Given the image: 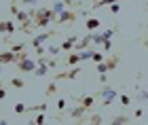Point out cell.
<instances>
[{
	"label": "cell",
	"mask_w": 148,
	"mask_h": 125,
	"mask_svg": "<svg viewBox=\"0 0 148 125\" xmlns=\"http://www.w3.org/2000/svg\"><path fill=\"white\" fill-rule=\"evenodd\" d=\"M87 123H91V125H102V123H104V117H102V115H91V117H87Z\"/></svg>",
	"instance_id": "cell-15"
},
{
	"label": "cell",
	"mask_w": 148,
	"mask_h": 125,
	"mask_svg": "<svg viewBox=\"0 0 148 125\" xmlns=\"http://www.w3.org/2000/svg\"><path fill=\"white\" fill-rule=\"evenodd\" d=\"M21 2H23V0H21ZM11 4H17V0H11Z\"/></svg>",
	"instance_id": "cell-35"
},
{
	"label": "cell",
	"mask_w": 148,
	"mask_h": 125,
	"mask_svg": "<svg viewBox=\"0 0 148 125\" xmlns=\"http://www.w3.org/2000/svg\"><path fill=\"white\" fill-rule=\"evenodd\" d=\"M87 32H95V30H99L102 28V21H99L97 17H87Z\"/></svg>",
	"instance_id": "cell-12"
},
{
	"label": "cell",
	"mask_w": 148,
	"mask_h": 125,
	"mask_svg": "<svg viewBox=\"0 0 148 125\" xmlns=\"http://www.w3.org/2000/svg\"><path fill=\"white\" fill-rule=\"evenodd\" d=\"M119 100H121V104H123V106H129V104H131V98L127 95V93H121Z\"/></svg>",
	"instance_id": "cell-26"
},
{
	"label": "cell",
	"mask_w": 148,
	"mask_h": 125,
	"mask_svg": "<svg viewBox=\"0 0 148 125\" xmlns=\"http://www.w3.org/2000/svg\"><path fill=\"white\" fill-rule=\"evenodd\" d=\"M0 51H2V47H0Z\"/></svg>",
	"instance_id": "cell-37"
},
{
	"label": "cell",
	"mask_w": 148,
	"mask_h": 125,
	"mask_svg": "<svg viewBox=\"0 0 148 125\" xmlns=\"http://www.w3.org/2000/svg\"><path fill=\"white\" fill-rule=\"evenodd\" d=\"M76 102L83 104V106L89 110V108H93V104H95V95H80V98H76Z\"/></svg>",
	"instance_id": "cell-13"
},
{
	"label": "cell",
	"mask_w": 148,
	"mask_h": 125,
	"mask_svg": "<svg viewBox=\"0 0 148 125\" xmlns=\"http://www.w3.org/2000/svg\"><path fill=\"white\" fill-rule=\"evenodd\" d=\"M2 32L6 34V21H0V34H2Z\"/></svg>",
	"instance_id": "cell-32"
},
{
	"label": "cell",
	"mask_w": 148,
	"mask_h": 125,
	"mask_svg": "<svg viewBox=\"0 0 148 125\" xmlns=\"http://www.w3.org/2000/svg\"><path fill=\"white\" fill-rule=\"evenodd\" d=\"M0 89H2V81H0Z\"/></svg>",
	"instance_id": "cell-36"
},
{
	"label": "cell",
	"mask_w": 148,
	"mask_h": 125,
	"mask_svg": "<svg viewBox=\"0 0 148 125\" xmlns=\"http://www.w3.org/2000/svg\"><path fill=\"white\" fill-rule=\"evenodd\" d=\"M140 43H142V45H144V47L148 49V38H142V41H140Z\"/></svg>",
	"instance_id": "cell-33"
},
{
	"label": "cell",
	"mask_w": 148,
	"mask_h": 125,
	"mask_svg": "<svg viewBox=\"0 0 148 125\" xmlns=\"http://www.w3.org/2000/svg\"><path fill=\"white\" fill-rule=\"evenodd\" d=\"M76 43H78V36L76 34H72V36H68L66 41L59 45L62 47V51H66V53H70V51H74V47H76Z\"/></svg>",
	"instance_id": "cell-9"
},
{
	"label": "cell",
	"mask_w": 148,
	"mask_h": 125,
	"mask_svg": "<svg viewBox=\"0 0 148 125\" xmlns=\"http://www.w3.org/2000/svg\"><path fill=\"white\" fill-rule=\"evenodd\" d=\"M121 60H123V55L121 53H110L108 57H104V62H99L95 68H97V72L102 74V72H112V70H116L119 68V64H121Z\"/></svg>",
	"instance_id": "cell-2"
},
{
	"label": "cell",
	"mask_w": 148,
	"mask_h": 125,
	"mask_svg": "<svg viewBox=\"0 0 148 125\" xmlns=\"http://www.w3.org/2000/svg\"><path fill=\"white\" fill-rule=\"evenodd\" d=\"M19 60V53H15V51L6 49V51H0V66H15Z\"/></svg>",
	"instance_id": "cell-7"
},
{
	"label": "cell",
	"mask_w": 148,
	"mask_h": 125,
	"mask_svg": "<svg viewBox=\"0 0 148 125\" xmlns=\"http://www.w3.org/2000/svg\"><path fill=\"white\" fill-rule=\"evenodd\" d=\"M68 117H70L72 121L85 123V121H87V119H85V117H87V108L83 106V104H78V102H76V106H72V108H70V113H68Z\"/></svg>",
	"instance_id": "cell-4"
},
{
	"label": "cell",
	"mask_w": 148,
	"mask_h": 125,
	"mask_svg": "<svg viewBox=\"0 0 148 125\" xmlns=\"http://www.w3.org/2000/svg\"><path fill=\"white\" fill-rule=\"evenodd\" d=\"M83 60H80V53L78 51H70L68 55H66V66H76V64H80Z\"/></svg>",
	"instance_id": "cell-11"
},
{
	"label": "cell",
	"mask_w": 148,
	"mask_h": 125,
	"mask_svg": "<svg viewBox=\"0 0 148 125\" xmlns=\"http://www.w3.org/2000/svg\"><path fill=\"white\" fill-rule=\"evenodd\" d=\"M15 32H17V25H15V21H11V19H9V21H6V34H15Z\"/></svg>",
	"instance_id": "cell-21"
},
{
	"label": "cell",
	"mask_w": 148,
	"mask_h": 125,
	"mask_svg": "<svg viewBox=\"0 0 148 125\" xmlns=\"http://www.w3.org/2000/svg\"><path fill=\"white\" fill-rule=\"evenodd\" d=\"M47 64H49V68H51V70H55V68H57V60H55L53 55H49V60H47Z\"/></svg>",
	"instance_id": "cell-28"
},
{
	"label": "cell",
	"mask_w": 148,
	"mask_h": 125,
	"mask_svg": "<svg viewBox=\"0 0 148 125\" xmlns=\"http://www.w3.org/2000/svg\"><path fill=\"white\" fill-rule=\"evenodd\" d=\"M78 74H80V66H74L72 70H68V72H62V74H57L55 78H57V81H62V78H70V81H72V78H76Z\"/></svg>",
	"instance_id": "cell-10"
},
{
	"label": "cell",
	"mask_w": 148,
	"mask_h": 125,
	"mask_svg": "<svg viewBox=\"0 0 148 125\" xmlns=\"http://www.w3.org/2000/svg\"><path fill=\"white\" fill-rule=\"evenodd\" d=\"M146 28H148V25H146Z\"/></svg>",
	"instance_id": "cell-38"
},
{
	"label": "cell",
	"mask_w": 148,
	"mask_h": 125,
	"mask_svg": "<svg viewBox=\"0 0 148 125\" xmlns=\"http://www.w3.org/2000/svg\"><path fill=\"white\" fill-rule=\"evenodd\" d=\"M114 2H119V0H97V2H93V9H99V6H110Z\"/></svg>",
	"instance_id": "cell-19"
},
{
	"label": "cell",
	"mask_w": 148,
	"mask_h": 125,
	"mask_svg": "<svg viewBox=\"0 0 148 125\" xmlns=\"http://www.w3.org/2000/svg\"><path fill=\"white\" fill-rule=\"evenodd\" d=\"M102 49H104V53H110V51H112V41H110V38L102 43Z\"/></svg>",
	"instance_id": "cell-25"
},
{
	"label": "cell",
	"mask_w": 148,
	"mask_h": 125,
	"mask_svg": "<svg viewBox=\"0 0 148 125\" xmlns=\"http://www.w3.org/2000/svg\"><path fill=\"white\" fill-rule=\"evenodd\" d=\"M23 2H25V4H36L38 0H23Z\"/></svg>",
	"instance_id": "cell-34"
},
{
	"label": "cell",
	"mask_w": 148,
	"mask_h": 125,
	"mask_svg": "<svg viewBox=\"0 0 148 125\" xmlns=\"http://www.w3.org/2000/svg\"><path fill=\"white\" fill-rule=\"evenodd\" d=\"M110 13H114V15H116V13H121V4H119V2L110 4Z\"/></svg>",
	"instance_id": "cell-29"
},
{
	"label": "cell",
	"mask_w": 148,
	"mask_h": 125,
	"mask_svg": "<svg viewBox=\"0 0 148 125\" xmlns=\"http://www.w3.org/2000/svg\"><path fill=\"white\" fill-rule=\"evenodd\" d=\"M30 17H32V23H34V28H47L49 23L55 21V13H53V9L49 6V9H34L30 11Z\"/></svg>",
	"instance_id": "cell-1"
},
{
	"label": "cell",
	"mask_w": 148,
	"mask_h": 125,
	"mask_svg": "<svg viewBox=\"0 0 148 125\" xmlns=\"http://www.w3.org/2000/svg\"><path fill=\"white\" fill-rule=\"evenodd\" d=\"M57 34V30H51V32H40V34H36V36H32V41H30V45L34 49H38V47H42V45L49 41V38H53Z\"/></svg>",
	"instance_id": "cell-5"
},
{
	"label": "cell",
	"mask_w": 148,
	"mask_h": 125,
	"mask_svg": "<svg viewBox=\"0 0 148 125\" xmlns=\"http://www.w3.org/2000/svg\"><path fill=\"white\" fill-rule=\"evenodd\" d=\"M11 87L23 89V87H25V81H23V78H19V76H15V78H11Z\"/></svg>",
	"instance_id": "cell-18"
},
{
	"label": "cell",
	"mask_w": 148,
	"mask_h": 125,
	"mask_svg": "<svg viewBox=\"0 0 148 125\" xmlns=\"http://www.w3.org/2000/svg\"><path fill=\"white\" fill-rule=\"evenodd\" d=\"M45 51H47V55H59L62 53V47H55V45H49V47H45Z\"/></svg>",
	"instance_id": "cell-16"
},
{
	"label": "cell",
	"mask_w": 148,
	"mask_h": 125,
	"mask_svg": "<svg viewBox=\"0 0 148 125\" xmlns=\"http://www.w3.org/2000/svg\"><path fill=\"white\" fill-rule=\"evenodd\" d=\"M36 66H38V62L30 60V57H21V60L15 64V68H17L19 72H34V70H36Z\"/></svg>",
	"instance_id": "cell-8"
},
{
	"label": "cell",
	"mask_w": 148,
	"mask_h": 125,
	"mask_svg": "<svg viewBox=\"0 0 148 125\" xmlns=\"http://www.w3.org/2000/svg\"><path fill=\"white\" fill-rule=\"evenodd\" d=\"M47 119H45V113H38L36 115V119H32V123H34V125H42Z\"/></svg>",
	"instance_id": "cell-23"
},
{
	"label": "cell",
	"mask_w": 148,
	"mask_h": 125,
	"mask_svg": "<svg viewBox=\"0 0 148 125\" xmlns=\"http://www.w3.org/2000/svg\"><path fill=\"white\" fill-rule=\"evenodd\" d=\"M133 119L131 117H125V115H119V117H114V119L110 121L112 125H127V123H131Z\"/></svg>",
	"instance_id": "cell-14"
},
{
	"label": "cell",
	"mask_w": 148,
	"mask_h": 125,
	"mask_svg": "<svg viewBox=\"0 0 148 125\" xmlns=\"http://www.w3.org/2000/svg\"><path fill=\"white\" fill-rule=\"evenodd\" d=\"M68 108V100H57V110H59V117L64 115V110Z\"/></svg>",
	"instance_id": "cell-22"
},
{
	"label": "cell",
	"mask_w": 148,
	"mask_h": 125,
	"mask_svg": "<svg viewBox=\"0 0 148 125\" xmlns=\"http://www.w3.org/2000/svg\"><path fill=\"white\" fill-rule=\"evenodd\" d=\"M142 115H144V110H142V108H138L136 113H133V117H136V119H140V117H142Z\"/></svg>",
	"instance_id": "cell-31"
},
{
	"label": "cell",
	"mask_w": 148,
	"mask_h": 125,
	"mask_svg": "<svg viewBox=\"0 0 148 125\" xmlns=\"http://www.w3.org/2000/svg\"><path fill=\"white\" fill-rule=\"evenodd\" d=\"M25 45H28V43H19V45H13V47H11V51L19 53V51H23V49H25Z\"/></svg>",
	"instance_id": "cell-27"
},
{
	"label": "cell",
	"mask_w": 148,
	"mask_h": 125,
	"mask_svg": "<svg viewBox=\"0 0 148 125\" xmlns=\"http://www.w3.org/2000/svg\"><path fill=\"white\" fill-rule=\"evenodd\" d=\"M13 110H15L17 115H23V113H28V106H25V104H21V102H17L15 106H13Z\"/></svg>",
	"instance_id": "cell-20"
},
{
	"label": "cell",
	"mask_w": 148,
	"mask_h": 125,
	"mask_svg": "<svg viewBox=\"0 0 148 125\" xmlns=\"http://www.w3.org/2000/svg\"><path fill=\"white\" fill-rule=\"evenodd\" d=\"M99 83H108V76H106V72H102V74H99Z\"/></svg>",
	"instance_id": "cell-30"
},
{
	"label": "cell",
	"mask_w": 148,
	"mask_h": 125,
	"mask_svg": "<svg viewBox=\"0 0 148 125\" xmlns=\"http://www.w3.org/2000/svg\"><path fill=\"white\" fill-rule=\"evenodd\" d=\"M55 93H57V85L55 83H49V85H47V89H45V98H51Z\"/></svg>",
	"instance_id": "cell-17"
},
{
	"label": "cell",
	"mask_w": 148,
	"mask_h": 125,
	"mask_svg": "<svg viewBox=\"0 0 148 125\" xmlns=\"http://www.w3.org/2000/svg\"><path fill=\"white\" fill-rule=\"evenodd\" d=\"M91 62H95V64L104 62V53H99V51H93V57H91Z\"/></svg>",
	"instance_id": "cell-24"
},
{
	"label": "cell",
	"mask_w": 148,
	"mask_h": 125,
	"mask_svg": "<svg viewBox=\"0 0 148 125\" xmlns=\"http://www.w3.org/2000/svg\"><path fill=\"white\" fill-rule=\"evenodd\" d=\"M99 98H102L104 106H110L114 100H119V93H116V89H114L112 85H104V87L99 89Z\"/></svg>",
	"instance_id": "cell-3"
},
{
	"label": "cell",
	"mask_w": 148,
	"mask_h": 125,
	"mask_svg": "<svg viewBox=\"0 0 148 125\" xmlns=\"http://www.w3.org/2000/svg\"><path fill=\"white\" fill-rule=\"evenodd\" d=\"M78 15H80V13H74V11H70V9H64V11L55 17V21H53V23H55V25H62V23H68V21L72 23V21H76Z\"/></svg>",
	"instance_id": "cell-6"
},
{
	"label": "cell",
	"mask_w": 148,
	"mask_h": 125,
	"mask_svg": "<svg viewBox=\"0 0 148 125\" xmlns=\"http://www.w3.org/2000/svg\"><path fill=\"white\" fill-rule=\"evenodd\" d=\"M146 91H148V89H146Z\"/></svg>",
	"instance_id": "cell-39"
}]
</instances>
